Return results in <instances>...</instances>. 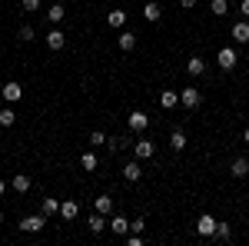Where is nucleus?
I'll use <instances>...</instances> for the list:
<instances>
[{
  "label": "nucleus",
  "instance_id": "2f4dec72",
  "mask_svg": "<svg viewBox=\"0 0 249 246\" xmlns=\"http://www.w3.org/2000/svg\"><path fill=\"white\" fill-rule=\"evenodd\" d=\"M143 229H146V220H143V216L130 220V233H143Z\"/></svg>",
  "mask_w": 249,
  "mask_h": 246
},
{
  "label": "nucleus",
  "instance_id": "a211bd4d",
  "mask_svg": "<svg viewBox=\"0 0 249 246\" xmlns=\"http://www.w3.org/2000/svg\"><path fill=\"white\" fill-rule=\"evenodd\" d=\"M176 103H179V94H176V90H163V94H160V107H163V110H173Z\"/></svg>",
  "mask_w": 249,
  "mask_h": 246
},
{
  "label": "nucleus",
  "instance_id": "6ab92c4d",
  "mask_svg": "<svg viewBox=\"0 0 249 246\" xmlns=\"http://www.w3.org/2000/svg\"><path fill=\"white\" fill-rule=\"evenodd\" d=\"M203 70H206V60L199 57V54H196V57H190V63H186V74H190V76H199Z\"/></svg>",
  "mask_w": 249,
  "mask_h": 246
},
{
  "label": "nucleus",
  "instance_id": "9b49d317",
  "mask_svg": "<svg viewBox=\"0 0 249 246\" xmlns=\"http://www.w3.org/2000/svg\"><path fill=\"white\" fill-rule=\"evenodd\" d=\"M110 229H113L116 236H126V233H130V220H126V216H120V213H113V220H110Z\"/></svg>",
  "mask_w": 249,
  "mask_h": 246
},
{
  "label": "nucleus",
  "instance_id": "4be33fe9",
  "mask_svg": "<svg viewBox=\"0 0 249 246\" xmlns=\"http://www.w3.org/2000/svg\"><path fill=\"white\" fill-rule=\"evenodd\" d=\"M210 14H213V17H226V14H230V0H213Z\"/></svg>",
  "mask_w": 249,
  "mask_h": 246
},
{
  "label": "nucleus",
  "instance_id": "a878e982",
  "mask_svg": "<svg viewBox=\"0 0 249 246\" xmlns=\"http://www.w3.org/2000/svg\"><path fill=\"white\" fill-rule=\"evenodd\" d=\"M93 207L100 209L103 216H107V213H113V196H96V203H93Z\"/></svg>",
  "mask_w": 249,
  "mask_h": 246
},
{
  "label": "nucleus",
  "instance_id": "c756f323",
  "mask_svg": "<svg viewBox=\"0 0 249 246\" xmlns=\"http://www.w3.org/2000/svg\"><path fill=\"white\" fill-rule=\"evenodd\" d=\"M230 236H232L230 223H216V240H230Z\"/></svg>",
  "mask_w": 249,
  "mask_h": 246
},
{
  "label": "nucleus",
  "instance_id": "20e7f679",
  "mask_svg": "<svg viewBox=\"0 0 249 246\" xmlns=\"http://www.w3.org/2000/svg\"><path fill=\"white\" fill-rule=\"evenodd\" d=\"M216 223H219V220H216L213 213H203V216L196 220V233H199V236H216Z\"/></svg>",
  "mask_w": 249,
  "mask_h": 246
},
{
  "label": "nucleus",
  "instance_id": "393cba45",
  "mask_svg": "<svg viewBox=\"0 0 249 246\" xmlns=\"http://www.w3.org/2000/svg\"><path fill=\"white\" fill-rule=\"evenodd\" d=\"M14 123H17V114H14L10 103H7V107L0 110V127H14Z\"/></svg>",
  "mask_w": 249,
  "mask_h": 246
},
{
  "label": "nucleus",
  "instance_id": "e433bc0d",
  "mask_svg": "<svg viewBox=\"0 0 249 246\" xmlns=\"http://www.w3.org/2000/svg\"><path fill=\"white\" fill-rule=\"evenodd\" d=\"M243 140H246V143H249V127H246V130H243Z\"/></svg>",
  "mask_w": 249,
  "mask_h": 246
},
{
  "label": "nucleus",
  "instance_id": "2eb2a0df",
  "mask_svg": "<svg viewBox=\"0 0 249 246\" xmlns=\"http://www.w3.org/2000/svg\"><path fill=\"white\" fill-rule=\"evenodd\" d=\"M143 17L150 20V23H156V20L163 17V7H160L156 0H150V3H143Z\"/></svg>",
  "mask_w": 249,
  "mask_h": 246
},
{
  "label": "nucleus",
  "instance_id": "bb28decb",
  "mask_svg": "<svg viewBox=\"0 0 249 246\" xmlns=\"http://www.w3.org/2000/svg\"><path fill=\"white\" fill-rule=\"evenodd\" d=\"M126 143H130V136H110V140H107V147H110V153H120L123 147H126Z\"/></svg>",
  "mask_w": 249,
  "mask_h": 246
},
{
  "label": "nucleus",
  "instance_id": "4468645a",
  "mask_svg": "<svg viewBox=\"0 0 249 246\" xmlns=\"http://www.w3.org/2000/svg\"><path fill=\"white\" fill-rule=\"evenodd\" d=\"M116 43H120V50H123V54H130V50L136 47V34H133V30H123V34L116 37Z\"/></svg>",
  "mask_w": 249,
  "mask_h": 246
},
{
  "label": "nucleus",
  "instance_id": "423d86ee",
  "mask_svg": "<svg viewBox=\"0 0 249 246\" xmlns=\"http://www.w3.org/2000/svg\"><path fill=\"white\" fill-rule=\"evenodd\" d=\"M126 127H130L133 133H143L146 127H150V116L143 114V110H133V114L126 116Z\"/></svg>",
  "mask_w": 249,
  "mask_h": 246
},
{
  "label": "nucleus",
  "instance_id": "5701e85b",
  "mask_svg": "<svg viewBox=\"0 0 249 246\" xmlns=\"http://www.w3.org/2000/svg\"><path fill=\"white\" fill-rule=\"evenodd\" d=\"M170 147H173V150H186V133H183V130H173L170 133Z\"/></svg>",
  "mask_w": 249,
  "mask_h": 246
},
{
  "label": "nucleus",
  "instance_id": "f257e3e1",
  "mask_svg": "<svg viewBox=\"0 0 249 246\" xmlns=\"http://www.w3.org/2000/svg\"><path fill=\"white\" fill-rule=\"evenodd\" d=\"M203 103V94L196 90V87H186V90H179V107L183 110H196Z\"/></svg>",
  "mask_w": 249,
  "mask_h": 246
},
{
  "label": "nucleus",
  "instance_id": "aec40b11",
  "mask_svg": "<svg viewBox=\"0 0 249 246\" xmlns=\"http://www.w3.org/2000/svg\"><path fill=\"white\" fill-rule=\"evenodd\" d=\"M63 43H67V40H63V30H50V34H47V47H50V50H63Z\"/></svg>",
  "mask_w": 249,
  "mask_h": 246
},
{
  "label": "nucleus",
  "instance_id": "dca6fc26",
  "mask_svg": "<svg viewBox=\"0 0 249 246\" xmlns=\"http://www.w3.org/2000/svg\"><path fill=\"white\" fill-rule=\"evenodd\" d=\"M107 227H110V220H107L100 209H96V213H90V233H103Z\"/></svg>",
  "mask_w": 249,
  "mask_h": 246
},
{
  "label": "nucleus",
  "instance_id": "f03ea898",
  "mask_svg": "<svg viewBox=\"0 0 249 246\" xmlns=\"http://www.w3.org/2000/svg\"><path fill=\"white\" fill-rule=\"evenodd\" d=\"M17 227L23 229V233H40V229L47 227V216H43V213H40V216H37V213H30V216H23V220H20Z\"/></svg>",
  "mask_w": 249,
  "mask_h": 246
},
{
  "label": "nucleus",
  "instance_id": "7c9ffc66",
  "mask_svg": "<svg viewBox=\"0 0 249 246\" xmlns=\"http://www.w3.org/2000/svg\"><path fill=\"white\" fill-rule=\"evenodd\" d=\"M17 37L23 40V43H30V40L37 37V34H34V27H20V30H17Z\"/></svg>",
  "mask_w": 249,
  "mask_h": 246
},
{
  "label": "nucleus",
  "instance_id": "7ed1b4c3",
  "mask_svg": "<svg viewBox=\"0 0 249 246\" xmlns=\"http://www.w3.org/2000/svg\"><path fill=\"white\" fill-rule=\"evenodd\" d=\"M153 153H156V143H153V140H146V136H140V140L133 143V156L140 160V163H143V160H150Z\"/></svg>",
  "mask_w": 249,
  "mask_h": 246
},
{
  "label": "nucleus",
  "instance_id": "f704fd0d",
  "mask_svg": "<svg viewBox=\"0 0 249 246\" xmlns=\"http://www.w3.org/2000/svg\"><path fill=\"white\" fill-rule=\"evenodd\" d=\"M179 7H186V10H190V7H196V0H179Z\"/></svg>",
  "mask_w": 249,
  "mask_h": 246
},
{
  "label": "nucleus",
  "instance_id": "412c9836",
  "mask_svg": "<svg viewBox=\"0 0 249 246\" xmlns=\"http://www.w3.org/2000/svg\"><path fill=\"white\" fill-rule=\"evenodd\" d=\"M96 163H100V160H96L93 147H90V150H87V153H83V156H80V167H83V170H90V173L96 170Z\"/></svg>",
  "mask_w": 249,
  "mask_h": 246
},
{
  "label": "nucleus",
  "instance_id": "9d476101",
  "mask_svg": "<svg viewBox=\"0 0 249 246\" xmlns=\"http://www.w3.org/2000/svg\"><path fill=\"white\" fill-rule=\"evenodd\" d=\"M30 187H34V183H30L27 173H17V176L10 180V189H14V193H30Z\"/></svg>",
  "mask_w": 249,
  "mask_h": 246
},
{
  "label": "nucleus",
  "instance_id": "c9c22d12",
  "mask_svg": "<svg viewBox=\"0 0 249 246\" xmlns=\"http://www.w3.org/2000/svg\"><path fill=\"white\" fill-rule=\"evenodd\" d=\"M3 193H7V183H3V180H0V196H3Z\"/></svg>",
  "mask_w": 249,
  "mask_h": 246
},
{
  "label": "nucleus",
  "instance_id": "c85d7f7f",
  "mask_svg": "<svg viewBox=\"0 0 249 246\" xmlns=\"http://www.w3.org/2000/svg\"><path fill=\"white\" fill-rule=\"evenodd\" d=\"M90 147H107V133L93 130V133H90Z\"/></svg>",
  "mask_w": 249,
  "mask_h": 246
},
{
  "label": "nucleus",
  "instance_id": "f8f14e48",
  "mask_svg": "<svg viewBox=\"0 0 249 246\" xmlns=\"http://www.w3.org/2000/svg\"><path fill=\"white\" fill-rule=\"evenodd\" d=\"M232 40H236V43H249V20L232 23Z\"/></svg>",
  "mask_w": 249,
  "mask_h": 246
},
{
  "label": "nucleus",
  "instance_id": "6e6552de",
  "mask_svg": "<svg viewBox=\"0 0 249 246\" xmlns=\"http://www.w3.org/2000/svg\"><path fill=\"white\" fill-rule=\"evenodd\" d=\"M230 173L236 176V180H243V176H249V160H246V156H236V160L230 163Z\"/></svg>",
  "mask_w": 249,
  "mask_h": 246
},
{
  "label": "nucleus",
  "instance_id": "f3484780",
  "mask_svg": "<svg viewBox=\"0 0 249 246\" xmlns=\"http://www.w3.org/2000/svg\"><path fill=\"white\" fill-rule=\"evenodd\" d=\"M107 23H110L113 30L126 27V10H110V14H107Z\"/></svg>",
  "mask_w": 249,
  "mask_h": 246
},
{
  "label": "nucleus",
  "instance_id": "72a5a7b5",
  "mask_svg": "<svg viewBox=\"0 0 249 246\" xmlns=\"http://www.w3.org/2000/svg\"><path fill=\"white\" fill-rule=\"evenodd\" d=\"M239 14H243V20H249V0H239Z\"/></svg>",
  "mask_w": 249,
  "mask_h": 246
},
{
  "label": "nucleus",
  "instance_id": "ddd939ff",
  "mask_svg": "<svg viewBox=\"0 0 249 246\" xmlns=\"http://www.w3.org/2000/svg\"><path fill=\"white\" fill-rule=\"evenodd\" d=\"M123 176H126V180H130V183H136V180H140V176H143V167H140V160H130V163H126V167H123Z\"/></svg>",
  "mask_w": 249,
  "mask_h": 246
},
{
  "label": "nucleus",
  "instance_id": "b1692460",
  "mask_svg": "<svg viewBox=\"0 0 249 246\" xmlns=\"http://www.w3.org/2000/svg\"><path fill=\"white\" fill-rule=\"evenodd\" d=\"M60 213V200L57 196H43V216H53Z\"/></svg>",
  "mask_w": 249,
  "mask_h": 246
},
{
  "label": "nucleus",
  "instance_id": "1a4fd4ad",
  "mask_svg": "<svg viewBox=\"0 0 249 246\" xmlns=\"http://www.w3.org/2000/svg\"><path fill=\"white\" fill-rule=\"evenodd\" d=\"M60 216H63V220H77L80 216V203L77 200H63V203H60Z\"/></svg>",
  "mask_w": 249,
  "mask_h": 246
},
{
  "label": "nucleus",
  "instance_id": "cd10ccee",
  "mask_svg": "<svg viewBox=\"0 0 249 246\" xmlns=\"http://www.w3.org/2000/svg\"><path fill=\"white\" fill-rule=\"evenodd\" d=\"M47 20H50V23H60V20H63V3H50V10H47Z\"/></svg>",
  "mask_w": 249,
  "mask_h": 246
},
{
  "label": "nucleus",
  "instance_id": "39448f33",
  "mask_svg": "<svg viewBox=\"0 0 249 246\" xmlns=\"http://www.w3.org/2000/svg\"><path fill=\"white\" fill-rule=\"evenodd\" d=\"M216 63H219L223 70H232V67L239 63V57H236V50H232V47H219V54H216Z\"/></svg>",
  "mask_w": 249,
  "mask_h": 246
},
{
  "label": "nucleus",
  "instance_id": "4c0bfd02",
  "mask_svg": "<svg viewBox=\"0 0 249 246\" xmlns=\"http://www.w3.org/2000/svg\"><path fill=\"white\" fill-rule=\"evenodd\" d=\"M0 223H3V213H0Z\"/></svg>",
  "mask_w": 249,
  "mask_h": 246
},
{
  "label": "nucleus",
  "instance_id": "0eeeda50",
  "mask_svg": "<svg viewBox=\"0 0 249 246\" xmlns=\"http://www.w3.org/2000/svg\"><path fill=\"white\" fill-rule=\"evenodd\" d=\"M0 94H3V100H7V103H17L20 96H23V87H20L17 80H7V83H3V90H0Z\"/></svg>",
  "mask_w": 249,
  "mask_h": 246
},
{
  "label": "nucleus",
  "instance_id": "473e14b6",
  "mask_svg": "<svg viewBox=\"0 0 249 246\" xmlns=\"http://www.w3.org/2000/svg\"><path fill=\"white\" fill-rule=\"evenodd\" d=\"M20 7H23L27 14H34V10H40V0H20Z\"/></svg>",
  "mask_w": 249,
  "mask_h": 246
}]
</instances>
